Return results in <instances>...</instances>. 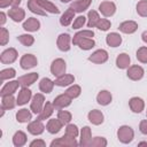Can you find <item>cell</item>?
I'll return each mask as SVG.
<instances>
[{
	"mask_svg": "<svg viewBox=\"0 0 147 147\" xmlns=\"http://www.w3.org/2000/svg\"><path fill=\"white\" fill-rule=\"evenodd\" d=\"M82 23H84V17H78V22L75 24V26H76V28H78Z\"/></svg>",
	"mask_w": 147,
	"mask_h": 147,
	"instance_id": "obj_1",
	"label": "cell"
}]
</instances>
